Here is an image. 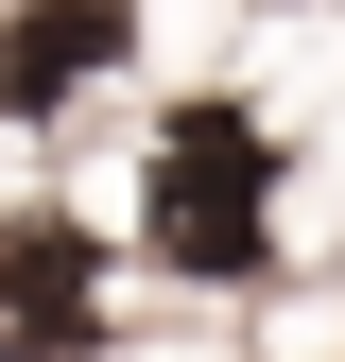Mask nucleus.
Instances as JSON below:
<instances>
[{"label": "nucleus", "instance_id": "f257e3e1", "mask_svg": "<svg viewBox=\"0 0 345 362\" xmlns=\"http://www.w3.org/2000/svg\"><path fill=\"white\" fill-rule=\"evenodd\" d=\"M276 121L259 104H172L156 156H139V207H121V242L156 259L172 293H259L276 276Z\"/></svg>", "mask_w": 345, "mask_h": 362}, {"label": "nucleus", "instance_id": "7ed1b4c3", "mask_svg": "<svg viewBox=\"0 0 345 362\" xmlns=\"http://www.w3.org/2000/svg\"><path fill=\"white\" fill-rule=\"evenodd\" d=\"M139 52V0H18L0 18V121H52L69 86H104Z\"/></svg>", "mask_w": 345, "mask_h": 362}, {"label": "nucleus", "instance_id": "f03ea898", "mask_svg": "<svg viewBox=\"0 0 345 362\" xmlns=\"http://www.w3.org/2000/svg\"><path fill=\"white\" fill-rule=\"evenodd\" d=\"M121 242L86 207H0V362H104Z\"/></svg>", "mask_w": 345, "mask_h": 362}]
</instances>
